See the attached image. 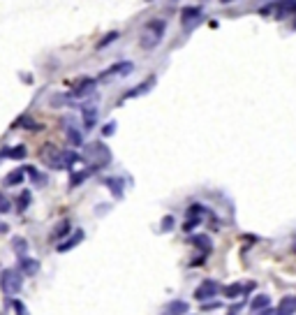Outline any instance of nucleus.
<instances>
[{
    "mask_svg": "<svg viewBox=\"0 0 296 315\" xmlns=\"http://www.w3.org/2000/svg\"><path fill=\"white\" fill-rule=\"evenodd\" d=\"M132 70H134V63H132V60H121V63H116V65H111L109 70L102 72L100 79L109 81V79H116V77H127Z\"/></svg>",
    "mask_w": 296,
    "mask_h": 315,
    "instance_id": "nucleus-5",
    "label": "nucleus"
},
{
    "mask_svg": "<svg viewBox=\"0 0 296 315\" xmlns=\"http://www.w3.org/2000/svg\"><path fill=\"white\" fill-rule=\"evenodd\" d=\"M84 236H86V234H84V230H76L72 236H67V241H61V244L56 246V248L61 250V253H67V250H72L74 246H79L81 241H84Z\"/></svg>",
    "mask_w": 296,
    "mask_h": 315,
    "instance_id": "nucleus-9",
    "label": "nucleus"
},
{
    "mask_svg": "<svg viewBox=\"0 0 296 315\" xmlns=\"http://www.w3.org/2000/svg\"><path fill=\"white\" fill-rule=\"evenodd\" d=\"M151 84H153V79H151V81H144V84H139V86H137V88H132L130 93H125V95H123V100H121V102L130 100V98H137V95H141V93H146V90L151 88Z\"/></svg>",
    "mask_w": 296,
    "mask_h": 315,
    "instance_id": "nucleus-17",
    "label": "nucleus"
},
{
    "mask_svg": "<svg viewBox=\"0 0 296 315\" xmlns=\"http://www.w3.org/2000/svg\"><path fill=\"white\" fill-rule=\"evenodd\" d=\"M40 158H42V162H44L46 167H51V169H65V162H63V151H58L53 144H44Z\"/></svg>",
    "mask_w": 296,
    "mask_h": 315,
    "instance_id": "nucleus-4",
    "label": "nucleus"
},
{
    "mask_svg": "<svg viewBox=\"0 0 296 315\" xmlns=\"http://www.w3.org/2000/svg\"><path fill=\"white\" fill-rule=\"evenodd\" d=\"M104 183H106V188H109V190L114 192L118 200H121V197H123V181L121 179H106Z\"/></svg>",
    "mask_w": 296,
    "mask_h": 315,
    "instance_id": "nucleus-18",
    "label": "nucleus"
},
{
    "mask_svg": "<svg viewBox=\"0 0 296 315\" xmlns=\"http://www.w3.org/2000/svg\"><path fill=\"white\" fill-rule=\"evenodd\" d=\"M0 287L10 297L19 295L21 287H23V274H21L19 269H5L3 276H0Z\"/></svg>",
    "mask_w": 296,
    "mask_h": 315,
    "instance_id": "nucleus-3",
    "label": "nucleus"
},
{
    "mask_svg": "<svg viewBox=\"0 0 296 315\" xmlns=\"http://www.w3.org/2000/svg\"><path fill=\"white\" fill-rule=\"evenodd\" d=\"M241 290H243L241 285H229V287H225V297H229V299H236V297L241 295Z\"/></svg>",
    "mask_w": 296,
    "mask_h": 315,
    "instance_id": "nucleus-26",
    "label": "nucleus"
},
{
    "mask_svg": "<svg viewBox=\"0 0 296 315\" xmlns=\"http://www.w3.org/2000/svg\"><path fill=\"white\" fill-rule=\"evenodd\" d=\"M97 81L95 79H81L79 84L74 86V90H72V98H81V95H88L93 88H95Z\"/></svg>",
    "mask_w": 296,
    "mask_h": 315,
    "instance_id": "nucleus-12",
    "label": "nucleus"
},
{
    "mask_svg": "<svg viewBox=\"0 0 296 315\" xmlns=\"http://www.w3.org/2000/svg\"><path fill=\"white\" fill-rule=\"evenodd\" d=\"M296 313V297H285L278 306V315H294Z\"/></svg>",
    "mask_w": 296,
    "mask_h": 315,
    "instance_id": "nucleus-13",
    "label": "nucleus"
},
{
    "mask_svg": "<svg viewBox=\"0 0 296 315\" xmlns=\"http://www.w3.org/2000/svg\"><path fill=\"white\" fill-rule=\"evenodd\" d=\"M14 248L16 250H25V241H14Z\"/></svg>",
    "mask_w": 296,
    "mask_h": 315,
    "instance_id": "nucleus-34",
    "label": "nucleus"
},
{
    "mask_svg": "<svg viewBox=\"0 0 296 315\" xmlns=\"http://www.w3.org/2000/svg\"><path fill=\"white\" fill-rule=\"evenodd\" d=\"M294 253H296V241H294Z\"/></svg>",
    "mask_w": 296,
    "mask_h": 315,
    "instance_id": "nucleus-36",
    "label": "nucleus"
},
{
    "mask_svg": "<svg viewBox=\"0 0 296 315\" xmlns=\"http://www.w3.org/2000/svg\"><path fill=\"white\" fill-rule=\"evenodd\" d=\"M165 30H167V23L162 19L151 21V23L146 26L144 35H141V46H144V49H155L162 42V37H165Z\"/></svg>",
    "mask_w": 296,
    "mask_h": 315,
    "instance_id": "nucleus-1",
    "label": "nucleus"
},
{
    "mask_svg": "<svg viewBox=\"0 0 296 315\" xmlns=\"http://www.w3.org/2000/svg\"><path fill=\"white\" fill-rule=\"evenodd\" d=\"M67 139H70L74 146H81V132L74 130V128L70 125V128H67Z\"/></svg>",
    "mask_w": 296,
    "mask_h": 315,
    "instance_id": "nucleus-23",
    "label": "nucleus"
},
{
    "mask_svg": "<svg viewBox=\"0 0 296 315\" xmlns=\"http://www.w3.org/2000/svg\"><path fill=\"white\" fill-rule=\"evenodd\" d=\"M19 125H25L28 130H42V125L35 123L33 118H28V116H23V118H19Z\"/></svg>",
    "mask_w": 296,
    "mask_h": 315,
    "instance_id": "nucleus-24",
    "label": "nucleus"
},
{
    "mask_svg": "<svg viewBox=\"0 0 296 315\" xmlns=\"http://www.w3.org/2000/svg\"><path fill=\"white\" fill-rule=\"evenodd\" d=\"M81 160V155L76 153V151H63V162H65V169L67 167H72L74 162Z\"/></svg>",
    "mask_w": 296,
    "mask_h": 315,
    "instance_id": "nucleus-21",
    "label": "nucleus"
},
{
    "mask_svg": "<svg viewBox=\"0 0 296 315\" xmlns=\"http://www.w3.org/2000/svg\"><path fill=\"white\" fill-rule=\"evenodd\" d=\"M171 227H174V218H171V215H167V218H162V232H169Z\"/></svg>",
    "mask_w": 296,
    "mask_h": 315,
    "instance_id": "nucleus-31",
    "label": "nucleus"
},
{
    "mask_svg": "<svg viewBox=\"0 0 296 315\" xmlns=\"http://www.w3.org/2000/svg\"><path fill=\"white\" fill-rule=\"evenodd\" d=\"M181 21L185 28H192V26H197L201 21V10L199 7H185L181 14Z\"/></svg>",
    "mask_w": 296,
    "mask_h": 315,
    "instance_id": "nucleus-7",
    "label": "nucleus"
},
{
    "mask_svg": "<svg viewBox=\"0 0 296 315\" xmlns=\"http://www.w3.org/2000/svg\"><path fill=\"white\" fill-rule=\"evenodd\" d=\"M10 209H12V202L7 200V197L3 195V192H0V213H7Z\"/></svg>",
    "mask_w": 296,
    "mask_h": 315,
    "instance_id": "nucleus-29",
    "label": "nucleus"
},
{
    "mask_svg": "<svg viewBox=\"0 0 296 315\" xmlns=\"http://www.w3.org/2000/svg\"><path fill=\"white\" fill-rule=\"evenodd\" d=\"M25 172H28V174H31V179L35 181L37 185H44V183H46V176L42 174L40 169H35V167H28V169H25Z\"/></svg>",
    "mask_w": 296,
    "mask_h": 315,
    "instance_id": "nucleus-22",
    "label": "nucleus"
},
{
    "mask_svg": "<svg viewBox=\"0 0 296 315\" xmlns=\"http://www.w3.org/2000/svg\"><path fill=\"white\" fill-rule=\"evenodd\" d=\"M114 40H118V33H109L104 40H100V42H97V49H104V46L109 44V42H114Z\"/></svg>",
    "mask_w": 296,
    "mask_h": 315,
    "instance_id": "nucleus-28",
    "label": "nucleus"
},
{
    "mask_svg": "<svg viewBox=\"0 0 296 315\" xmlns=\"http://www.w3.org/2000/svg\"><path fill=\"white\" fill-rule=\"evenodd\" d=\"M67 232H70V220H63L61 225H58V230L53 232V239H61V236L67 234Z\"/></svg>",
    "mask_w": 296,
    "mask_h": 315,
    "instance_id": "nucleus-25",
    "label": "nucleus"
},
{
    "mask_svg": "<svg viewBox=\"0 0 296 315\" xmlns=\"http://www.w3.org/2000/svg\"><path fill=\"white\" fill-rule=\"evenodd\" d=\"M31 200H33L31 190H23V192H21V197H19V204H16V211H19V213H23V211L31 206Z\"/></svg>",
    "mask_w": 296,
    "mask_h": 315,
    "instance_id": "nucleus-20",
    "label": "nucleus"
},
{
    "mask_svg": "<svg viewBox=\"0 0 296 315\" xmlns=\"http://www.w3.org/2000/svg\"><path fill=\"white\" fill-rule=\"evenodd\" d=\"M88 176V172H76V174H72V181H70V185L72 188H76V185H81V181Z\"/></svg>",
    "mask_w": 296,
    "mask_h": 315,
    "instance_id": "nucleus-27",
    "label": "nucleus"
},
{
    "mask_svg": "<svg viewBox=\"0 0 296 315\" xmlns=\"http://www.w3.org/2000/svg\"><path fill=\"white\" fill-rule=\"evenodd\" d=\"M81 116H84V128L86 130H93L97 125V109L91 105H86L84 109H81Z\"/></svg>",
    "mask_w": 296,
    "mask_h": 315,
    "instance_id": "nucleus-11",
    "label": "nucleus"
},
{
    "mask_svg": "<svg viewBox=\"0 0 296 315\" xmlns=\"http://www.w3.org/2000/svg\"><path fill=\"white\" fill-rule=\"evenodd\" d=\"M197 225H199V218H190L185 225H183V230H192V227H197Z\"/></svg>",
    "mask_w": 296,
    "mask_h": 315,
    "instance_id": "nucleus-33",
    "label": "nucleus"
},
{
    "mask_svg": "<svg viewBox=\"0 0 296 315\" xmlns=\"http://www.w3.org/2000/svg\"><path fill=\"white\" fill-rule=\"evenodd\" d=\"M23 176H25V169L16 167V169H12L10 174L5 176V185H19V183H23Z\"/></svg>",
    "mask_w": 296,
    "mask_h": 315,
    "instance_id": "nucleus-14",
    "label": "nucleus"
},
{
    "mask_svg": "<svg viewBox=\"0 0 296 315\" xmlns=\"http://www.w3.org/2000/svg\"><path fill=\"white\" fill-rule=\"evenodd\" d=\"M261 315H278V310H271V308H266V310H261Z\"/></svg>",
    "mask_w": 296,
    "mask_h": 315,
    "instance_id": "nucleus-35",
    "label": "nucleus"
},
{
    "mask_svg": "<svg viewBox=\"0 0 296 315\" xmlns=\"http://www.w3.org/2000/svg\"><path fill=\"white\" fill-rule=\"evenodd\" d=\"M268 304H271V297H268V295H257L255 299L250 301V308L257 313V310H266V308H268Z\"/></svg>",
    "mask_w": 296,
    "mask_h": 315,
    "instance_id": "nucleus-15",
    "label": "nucleus"
},
{
    "mask_svg": "<svg viewBox=\"0 0 296 315\" xmlns=\"http://www.w3.org/2000/svg\"><path fill=\"white\" fill-rule=\"evenodd\" d=\"M84 158L88 162H93L95 167H104V165H109L111 162V151L106 149L102 141H93V144L86 146Z\"/></svg>",
    "mask_w": 296,
    "mask_h": 315,
    "instance_id": "nucleus-2",
    "label": "nucleus"
},
{
    "mask_svg": "<svg viewBox=\"0 0 296 315\" xmlns=\"http://www.w3.org/2000/svg\"><path fill=\"white\" fill-rule=\"evenodd\" d=\"M190 241H192V244H195L199 250H204V253H211V248H213L211 239H208L206 234H197V236H192Z\"/></svg>",
    "mask_w": 296,
    "mask_h": 315,
    "instance_id": "nucleus-16",
    "label": "nucleus"
},
{
    "mask_svg": "<svg viewBox=\"0 0 296 315\" xmlns=\"http://www.w3.org/2000/svg\"><path fill=\"white\" fill-rule=\"evenodd\" d=\"M19 271L23 276H33V274H37V271H40V262L31 260V257H25V255H21L19 257Z\"/></svg>",
    "mask_w": 296,
    "mask_h": 315,
    "instance_id": "nucleus-8",
    "label": "nucleus"
},
{
    "mask_svg": "<svg viewBox=\"0 0 296 315\" xmlns=\"http://www.w3.org/2000/svg\"><path fill=\"white\" fill-rule=\"evenodd\" d=\"M14 310H16V315H31L28 313V308H25V304L23 301H19V299L14 301Z\"/></svg>",
    "mask_w": 296,
    "mask_h": 315,
    "instance_id": "nucleus-30",
    "label": "nucleus"
},
{
    "mask_svg": "<svg viewBox=\"0 0 296 315\" xmlns=\"http://www.w3.org/2000/svg\"><path fill=\"white\" fill-rule=\"evenodd\" d=\"M114 132H116V123H114V120H111V123H106L104 128H102V135H104V137L114 135Z\"/></svg>",
    "mask_w": 296,
    "mask_h": 315,
    "instance_id": "nucleus-32",
    "label": "nucleus"
},
{
    "mask_svg": "<svg viewBox=\"0 0 296 315\" xmlns=\"http://www.w3.org/2000/svg\"><path fill=\"white\" fill-rule=\"evenodd\" d=\"M3 155H7V158H14V160H23L25 155H28V151H25V146H14V149H10V151H5Z\"/></svg>",
    "mask_w": 296,
    "mask_h": 315,
    "instance_id": "nucleus-19",
    "label": "nucleus"
},
{
    "mask_svg": "<svg viewBox=\"0 0 296 315\" xmlns=\"http://www.w3.org/2000/svg\"><path fill=\"white\" fill-rule=\"evenodd\" d=\"M187 310H190V306H187L185 301L176 299V301H169V304L165 306V310H162V315H185Z\"/></svg>",
    "mask_w": 296,
    "mask_h": 315,
    "instance_id": "nucleus-10",
    "label": "nucleus"
},
{
    "mask_svg": "<svg viewBox=\"0 0 296 315\" xmlns=\"http://www.w3.org/2000/svg\"><path fill=\"white\" fill-rule=\"evenodd\" d=\"M216 295H218V283L216 280H204V283L195 290V299H199V301H208V299H213Z\"/></svg>",
    "mask_w": 296,
    "mask_h": 315,
    "instance_id": "nucleus-6",
    "label": "nucleus"
}]
</instances>
